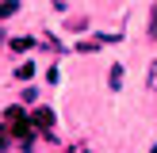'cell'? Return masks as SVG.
<instances>
[{
	"label": "cell",
	"instance_id": "6da1fadb",
	"mask_svg": "<svg viewBox=\"0 0 157 153\" xmlns=\"http://www.w3.org/2000/svg\"><path fill=\"white\" fill-rule=\"evenodd\" d=\"M4 122L12 126V138H15V145H19L23 153L35 149V134L38 130H35V122L23 115V107H4Z\"/></svg>",
	"mask_w": 157,
	"mask_h": 153
},
{
	"label": "cell",
	"instance_id": "7a4b0ae2",
	"mask_svg": "<svg viewBox=\"0 0 157 153\" xmlns=\"http://www.w3.org/2000/svg\"><path fill=\"white\" fill-rule=\"evenodd\" d=\"M31 122H35V130H54V111L38 103L35 111H31Z\"/></svg>",
	"mask_w": 157,
	"mask_h": 153
},
{
	"label": "cell",
	"instance_id": "3957f363",
	"mask_svg": "<svg viewBox=\"0 0 157 153\" xmlns=\"http://www.w3.org/2000/svg\"><path fill=\"white\" fill-rule=\"evenodd\" d=\"M35 46H38V38H27V35L23 38H8V50L12 54H27V50H35Z\"/></svg>",
	"mask_w": 157,
	"mask_h": 153
},
{
	"label": "cell",
	"instance_id": "277c9868",
	"mask_svg": "<svg viewBox=\"0 0 157 153\" xmlns=\"http://www.w3.org/2000/svg\"><path fill=\"white\" fill-rule=\"evenodd\" d=\"M107 84H111V92L123 88V65H111V69H107Z\"/></svg>",
	"mask_w": 157,
	"mask_h": 153
},
{
	"label": "cell",
	"instance_id": "5b68a950",
	"mask_svg": "<svg viewBox=\"0 0 157 153\" xmlns=\"http://www.w3.org/2000/svg\"><path fill=\"white\" fill-rule=\"evenodd\" d=\"M12 76H15V80H31V76H35V61H23V65L15 69Z\"/></svg>",
	"mask_w": 157,
	"mask_h": 153
},
{
	"label": "cell",
	"instance_id": "8992f818",
	"mask_svg": "<svg viewBox=\"0 0 157 153\" xmlns=\"http://www.w3.org/2000/svg\"><path fill=\"white\" fill-rule=\"evenodd\" d=\"M15 12H19V0H0V19H8Z\"/></svg>",
	"mask_w": 157,
	"mask_h": 153
},
{
	"label": "cell",
	"instance_id": "52a82bcc",
	"mask_svg": "<svg viewBox=\"0 0 157 153\" xmlns=\"http://www.w3.org/2000/svg\"><path fill=\"white\" fill-rule=\"evenodd\" d=\"M8 142H12V126H8V122H4V126H0V153L8 149Z\"/></svg>",
	"mask_w": 157,
	"mask_h": 153
},
{
	"label": "cell",
	"instance_id": "ba28073f",
	"mask_svg": "<svg viewBox=\"0 0 157 153\" xmlns=\"http://www.w3.org/2000/svg\"><path fill=\"white\" fill-rule=\"evenodd\" d=\"M150 38H157V4L150 8Z\"/></svg>",
	"mask_w": 157,
	"mask_h": 153
},
{
	"label": "cell",
	"instance_id": "9c48e42d",
	"mask_svg": "<svg viewBox=\"0 0 157 153\" xmlns=\"http://www.w3.org/2000/svg\"><path fill=\"white\" fill-rule=\"evenodd\" d=\"M146 84H150V88L157 92V61H153V65H150V76H146Z\"/></svg>",
	"mask_w": 157,
	"mask_h": 153
},
{
	"label": "cell",
	"instance_id": "30bf717a",
	"mask_svg": "<svg viewBox=\"0 0 157 153\" xmlns=\"http://www.w3.org/2000/svg\"><path fill=\"white\" fill-rule=\"evenodd\" d=\"M38 99V88H23V103H35Z\"/></svg>",
	"mask_w": 157,
	"mask_h": 153
},
{
	"label": "cell",
	"instance_id": "8fae6325",
	"mask_svg": "<svg viewBox=\"0 0 157 153\" xmlns=\"http://www.w3.org/2000/svg\"><path fill=\"white\" fill-rule=\"evenodd\" d=\"M0 46H8V35H4V27H0Z\"/></svg>",
	"mask_w": 157,
	"mask_h": 153
},
{
	"label": "cell",
	"instance_id": "7c38bea8",
	"mask_svg": "<svg viewBox=\"0 0 157 153\" xmlns=\"http://www.w3.org/2000/svg\"><path fill=\"white\" fill-rule=\"evenodd\" d=\"M150 153H157V145H153V149H150Z\"/></svg>",
	"mask_w": 157,
	"mask_h": 153
}]
</instances>
